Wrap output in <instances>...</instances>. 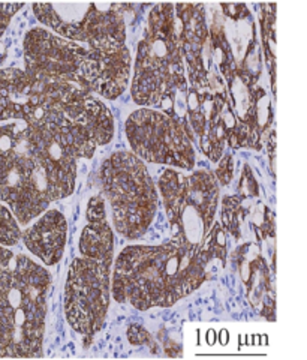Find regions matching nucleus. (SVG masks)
<instances>
[{
	"label": "nucleus",
	"mask_w": 307,
	"mask_h": 360,
	"mask_svg": "<svg viewBox=\"0 0 307 360\" xmlns=\"http://www.w3.org/2000/svg\"><path fill=\"white\" fill-rule=\"evenodd\" d=\"M126 137L138 158L192 170L195 150L192 139L180 123L150 108L133 111L126 122Z\"/></svg>",
	"instance_id": "0eeeda50"
},
{
	"label": "nucleus",
	"mask_w": 307,
	"mask_h": 360,
	"mask_svg": "<svg viewBox=\"0 0 307 360\" xmlns=\"http://www.w3.org/2000/svg\"><path fill=\"white\" fill-rule=\"evenodd\" d=\"M25 143L33 160L47 177L53 200H62L74 193L77 158L53 135L42 128H25Z\"/></svg>",
	"instance_id": "9b49d317"
},
{
	"label": "nucleus",
	"mask_w": 307,
	"mask_h": 360,
	"mask_svg": "<svg viewBox=\"0 0 307 360\" xmlns=\"http://www.w3.org/2000/svg\"><path fill=\"white\" fill-rule=\"evenodd\" d=\"M25 128L26 123L20 120L0 127V167L18 149Z\"/></svg>",
	"instance_id": "2eb2a0df"
},
{
	"label": "nucleus",
	"mask_w": 307,
	"mask_h": 360,
	"mask_svg": "<svg viewBox=\"0 0 307 360\" xmlns=\"http://www.w3.org/2000/svg\"><path fill=\"white\" fill-rule=\"evenodd\" d=\"M50 274L22 254L0 269V357H39Z\"/></svg>",
	"instance_id": "f03ea898"
},
{
	"label": "nucleus",
	"mask_w": 307,
	"mask_h": 360,
	"mask_svg": "<svg viewBox=\"0 0 307 360\" xmlns=\"http://www.w3.org/2000/svg\"><path fill=\"white\" fill-rule=\"evenodd\" d=\"M13 257H14L13 251H9V250H6V248L0 245V269L6 266L11 260H13Z\"/></svg>",
	"instance_id": "6ab92c4d"
},
{
	"label": "nucleus",
	"mask_w": 307,
	"mask_h": 360,
	"mask_svg": "<svg viewBox=\"0 0 307 360\" xmlns=\"http://www.w3.org/2000/svg\"><path fill=\"white\" fill-rule=\"evenodd\" d=\"M116 4L33 5L37 18L62 38L84 42L87 47L105 49L126 45V21Z\"/></svg>",
	"instance_id": "423d86ee"
},
{
	"label": "nucleus",
	"mask_w": 307,
	"mask_h": 360,
	"mask_svg": "<svg viewBox=\"0 0 307 360\" xmlns=\"http://www.w3.org/2000/svg\"><path fill=\"white\" fill-rule=\"evenodd\" d=\"M21 238V231L15 218L5 206H0V245L15 246Z\"/></svg>",
	"instance_id": "dca6fc26"
},
{
	"label": "nucleus",
	"mask_w": 307,
	"mask_h": 360,
	"mask_svg": "<svg viewBox=\"0 0 307 360\" xmlns=\"http://www.w3.org/2000/svg\"><path fill=\"white\" fill-rule=\"evenodd\" d=\"M102 189L110 201L116 230L138 239L153 222L157 194L149 170L131 152L112 153L100 168Z\"/></svg>",
	"instance_id": "20e7f679"
},
{
	"label": "nucleus",
	"mask_w": 307,
	"mask_h": 360,
	"mask_svg": "<svg viewBox=\"0 0 307 360\" xmlns=\"http://www.w3.org/2000/svg\"><path fill=\"white\" fill-rule=\"evenodd\" d=\"M0 200L22 225L38 218L54 201L47 177L26 148L25 132L18 149L0 167Z\"/></svg>",
	"instance_id": "1a4fd4ad"
},
{
	"label": "nucleus",
	"mask_w": 307,
	"mask_h": 360,
	"mask_svg": "<svg viewBox=\"0 0 307 360\" xmlns=\"http://www.w3.org/2000/svg\"><path fill=\"white\" fill-rule=\"evenodd\" d=\"M207 342H209V345H213L216 342V332L214 330L207 332Z\"/></svg>",
	"instance_id": "412c9836"
},
{
	"label": "nucleus",
	"mask_w": 307,
	"mask_h": 360,
	"mask_svg": "<svg viewBox=\"0 0 307 360\" xmlns=\"http://www.w3.org/2000/svg\"><path fill=\"white\" fill-rule=\"evenodd\" d=\"M67 236V224L59 210H48L27 229L22 239L27 250L47 266H54L62 258Z\"/></svg>",
	"instance_id": "ddd939ff"
},
{
	"label": "nucleus",
	"mask_w": 307,
	"mask_h": 360,
	"mask_svg": "<svg viewBox=\"0 0 307 360\" xmlns=\"http://www.w3.org/2000/svg\"><path fill=\"white\" fill-rule=\"evenodd\" d=\"M186 87L176 6L156 5L136 51L132 98L138 105L152 107Z\"/></svg>",
	"instance_id": "7ed1b4c3"
},
{
	"label": "nucleus",
	"mask_w": 307,
	"mask_h": 360,
	"mask_svg": "<svg viewBox=\"0 0 307 360\" xmlns=\"http://www.w3.org/2000/svg\"><path fill=\"white\" fill-rule=\"evenodd\" d=\"M131 53L126 45L89 47L81 87L107 99L119 98L129 83Z\"/></svg>",
	"instance_id": "f8f14e48"
},
{
	"label": "nucleus",
	"mask_w": 307,
	"mask_h": 360,
	"mask_svg": "<svg viewBox=\"0 0 307 360\" xmlns=\"http://www.w3.org/2000/svg\"><path fill=\"white\" fill-rule=\"evenodd\" d=\"M233 156H226L225 160L221 162L219 170H218V177L222 184H228L231 177H233Z\"/></svg>",
	"instance_id": "a211bd4d"
},
{
	"label": "nucleus",
	"mask_w": 307,
	"mask_h": 360,
	"mask_svg": "<svg viewBox=\"0 0 307 360\" xmlns=\"http://www.w3.org/2000/svg\"><path fill=\"white\" fill-rule=\"evenodd\" d=\"M79 252L93 260L112 264L115 257V236L107 218L89 221L79 238Z\"/></svg>",
	"instance_id": "4468645a"
},
{
	"label": "nucleus",
	"mask_w": 307,
	"mask_h": 360,
	"mask_svg": "<svg viewBox=\"0 0 307 360\" xmlns=\"http://www.w3.org/2000/svg\"><path fill=\"white\" fill-rule=\"evenodd\" d=\"M159 189L171 225L173 243L200 248L211 231L219 197L218 179L209 170L190 176L165 170L159 179Z\"/></svg>",
	"instance_id": "39448f33"
},
{
	"label": "nucleus",
	"mask_w": 307,
	"mask_h": 360,
	"mask_svg": "<svg viewBox=\"0 0 307 360\" xmlns=\"http://www.w3.org/2000/svg\"><path fill=\"white\" fill-rule=\"evenodd\" d=\"M111 264L83 257L70 266L65 285L66 319L78 333L92 336L100 330L110 305Z\"/></svg>",
	"instance_id": "6e6552de"
},
{
	"label": "nucleus",
	"mask_w": 307,
	"mask_h": 360,
	"mask_svg": "<svg viewBox=\"0 0 307 360\" xmlns=\"http://www.w3.org/2000/svg\"><path fill=\"white\" fill-rule=\"evenodd\" d=\"M221 336H219V340H221V344L222 345H226L228 344V330H221V333H219Z\"/></svg>",
	"instance_id": "aec40b11"
},
{
	"label": "nucleus",
	"mask_w": 307,
	"mask_h": 360,
	"mask_svg": "<svg viewBox=\"0 0 307 360\" xmlns=\"http://www.w3.org/2000/svg\"><path fill=\"white\" fill-rule=\"evenodd\" d=\"M89 47L37 27L25 38V72L35 80L81 86Z\"/></svg>",
	"instance_id": "9d476101"
},
{
	"label": "nucleus",
	"mask_w": 307,
	"mask_h": 360,
	"mask_svg": "<svg viewBox=\"0 0 307 360\" xmlns=\"http://www.w3.org/2000/svg\"><path fill=\"white\" fill-rule=\"evenodd\" d=\"M22 5H0V39H2L4 33L9 25L11 17H13L18 9H21ZM0 62H2V56H0Z\"/></svg>",
	"instance_id": "f3484780"
},
{
	"label": "nucleus",
	"mask_w": 307,
	"mask_h": 360,
	"mask_svg": "<svg viewBox=\"0 0 307 360\" xmlns=\"http://www.w3.org/2000/svg\"><path fill=\"white\" fill-rule=\"evenodd\" d=\"M213 243L181 248L169 242L159 246H128L120 252L112 296L136 309L168 308L197 290L207 276L211 257H223Z\"/></svg>",
	"instance_id": "f257e3e1"
}]
</instances>
